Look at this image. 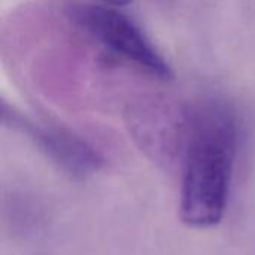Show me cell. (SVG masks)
Wrapping results in <instances>:
<instances>
[{"instance_id":"obj_1","label":"cell","mask_w":255,"mask_h":255,"mask_svg":"<svg viewBox=\"0 0 255 255\" xmlns=\"http://www.w3.org/2000/svg\"><path fill=\"white\" fill-rule=\"evenodd\" d=\"M239 148L235 111L208 100L184 121L179 217L191 229H211L224 218Z\"/></svg>"},{"instance_id":"obj_2","label":"cell","mask_w":255,"mask_h":255,"mask_svg":"<svg viewBox=\"0 0 255 255\" xmlns=\"http://www.w3.org/2000/svg\"><path fill=\"white\" fill-rule=\"evenodd\" d=\"M70 21L111 57L145 73L169 81L173 70L142 28L127 15L100 4H76L69 9Z\"/></svg>"},{"instance_id":"obj_4","label":"cell","mask_w":255,"mask_h":255,"mask_svg":"<svg viewBox=\"0 0 255 255\" xmlns=\"http://www.w3.org/2000/svg\"><path fill=\"white\" fill-rule=\"evenodd\" d=\"M106 1H109V3H112V4H118V6H124V4L131 3L133 0H106Z\"/></svg>"},{"instance_id":"obj_3","label":"cell","mask_w":255,"mask_h":255,"mask_svg":"<svg viewBox=\"0 0 255 255\" xmlns=\"http://www.w3.org/2000/svg\"><path fill=\"white\" fill-rule=\"evenodd\" d=\"M3 123L28 136L40 152L73 179H87L103 166L102 155L69 128L33 121L6 106L3 108Z\"/></svg>"}]
</instances>
